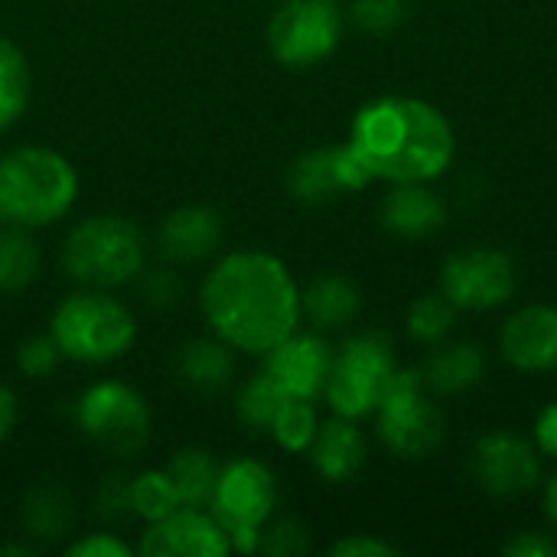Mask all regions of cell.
Wrapping results in <instances>:
<instances>
[{"label": "cell", "mask_w": 557, "mask_h": 557, "mask_svg": "<svg viewBox=\"0 0 557 557\" xmlns=\"http://www.w3.org/2000/svg\"><path fill=\"white\" fill-rule=\"evenodd\" d=\"M199 304L212 336L235 352L264 356L300 323V287L268 251H232L206 277Z\"/></svg>", "instance_id": "cell-1"}, {"label": "cell", "mask_w": 557, "mask_h": 557, "mask_svg": "<svg viewBox=\"0 0 557 557\" xmlns=\"http://www.w3.org/2000/svg\"><path fill=\"white\" fill-rule=\"evenodd\" d=\"M349 147L372 180L431 183L454 163L457 137L441 108L421 98L388 95L359 108Z\"/></svg>", "instance_id": "cell-2"}, {"label": "cell", "mask_w": 557, "mask_h": 557, "mask_svg": "<svg viewBox=\"0 0 557 557\" xmlns=\"http://www.w3.org/2000/svg\"><path fill=\"white\" fill-rule=\"evenodd\" d=\"M78 199L75 166L49 147H13L0 157V222L42 228Z\"/></svg>", "instance_id": "cell-3"}, {"label": "cell", "mask_w": 557, "mask_h": 557, "mask_svg": "<svg viewBox=\"0 0 557 557\" xmlns=\"http://www.w3.org/2000/svg\"><path fill=\"white\" fill-rule=\"evenodd\" d=\"M147 261L144 232L124 215H88L62 242V271L98 290L137 281Z\"/></svg>", "instance_id": "cell-4"}, {"label": "cell", "mask_w": 557, "mask_h": 557, "mask_svg": "<svg viewBox=\"0 0 557 557\" xmlns=\"http://www.w3.org/2000/svg\"><path fill=\"white\" fill-rule=\"evenodd\" d=\"M49 333L65 359L82 366H104L121 359L134 346L137 323L121 300L91 287L65 297L55 307Z\"/></svg>", "instance_id": "cell-5"}, {"label": "cell", "mask_w": 557, "mask_h": 557, "mask_svg": "<svg viewBox=\"0 0 557 557\" xmlns=\"http://www.w3.org/2000/svg\"><path fill=\"white\" fill-rule=\"evenodd\" d=\"M395 375H398V362H395L392 339L385 333L366 330V333L349 336L339 346V352H333L323 395L333 414L359 421V418L375 414Z\"/></svg>", "instance_id": "cell-6"}, {"label": "cell", "mask_w": 557, "mask_h": 557, "mask_svg": "<svg viewBox=\"0 0 557 557\" xmlns=\"http://www.w3.org/2000/svg\"><path fill=\"white\" fill-rule=\"evenodd\" d=\"M431 388L421 369H398L388 392L375 408V428L382 444L405 460L431 457L444 444V411L431 401Z\"/></svg>", "instance_id": "cell-7"}, {"label": "cell", "mask_w": 557, "mask_h": 557, "mask_svg": "<svg viewBox=\"0 0 557 557\" xmlns=\"http://www.w3.org/2000/svg\"><path fill=\"white\" fill-rule=\"evenodd\" d=\"M274 506H277V480L261 460L242 457L219 470L209 512L225 529L232 552H242V555L258 552L261 529L271 522Z\"/></svg>", "instance_id": "cell-8"}, {"label": "cell", "mask_w": 557, "mask_h": 557, "mask_svg": "<svg viewBox=\"0 0 557 557\" xmlns=\"http://www.w3.org/2000/svg\"><path fill=\"white\" fill-rule=\"evenodd\" d=\"M75 428L104 454L134 457L150 437V408L124 382H95L75 401Z\"/></svg>", "instance_id": "cell-9"}, {"label": "cell", "mask_w": 557, "mask_h": 557, "mask_svg": "<svg viewBox=\"0 0 557 557\" xmlns=\"http://www.w3.org/2000/svg\"><path fill=\"white\" fill-rule=\"evenodd\" d=\"M343 39V10L336 0H284L268 23V46L287 69L320 65Z\"/></svg>", "instance_id": "cell-10"}, {"label": "cell", "mask_w": 557, "mask_h": 557, "mask_svg": "<svg viewBox=\"0 0 557 557\" xmlns=\"http://www.w3.org/2000/svg\"><path fill=\"white\" fill-rule=\"evenodd\" d=\"M519 274L506 251L463 248L441 268V290L457 310H496L516 294Z\"/></svg>", "instance_id": "cell-11"}, {"label": "cell", "mask_w": 557, "mask_h": 557, "mask_svg": "<svg viewBox=\"0 0 557 557\" xmlns=\"http://www.w3.org/2000/svg\"><path fill=\"white\" fill-rule=\"evenodd\" d=\"M470 473L483 493L499 499L525 496L542 483V463L535 447L509 431H490L473 444Z\"/></svg>", "instance_id": "cell-12"}, {"label": "cell", "mask_w": 557, "mask_h": 557, "mask_svg": "<svg viewBox=\"0 0 557 557\" xmlns=\"http://www.w3.org/2000/svg\"><path fill=\"white\" fill-rule=\"evenodd\" d=\"M372 183L359 153L346 144L313 147L300 153L287 170V193L304 206H323Z\"/></svg>", "instance_id": "cell-13"}, {"label": "cell", "mask_w": 557, "mask_h": 557, "mask_svg": "<svg viewBox=\"0 0 557 557\" xmlns=\"http://www.w3.org/2000/svg\"><path fill=\"white\" fill-rule=\"evenodd\" d=\"M137 552L144 557H222L232 555V542L209 509L183 506L160 522H150Z\"/></svg>", "instance_id": "cell-14"}, {"label": "cell", "mask_w": 557, "mask_h": 557, "mask_svg": "<svg viewBox=\"0 0 557 557\" xmlns=\"http://www.w3.org/2000/svg\"><path fill=\"white\" fill-rule=\"evenodd\" d=\"M333 349L320 333H290L264 352V372L281 385L287 398L317 401L326 388Z\"/></svg>", "instance_id": "cell-15"}, {"label": "cell", "mask_w": 557, "mask_h": 557, "mask_svg": "<svg viewBox=\"0 0 557 557\" xmlns=\"http://www.w3.org/2000/svg\"><path fill=\"white\" fill-rule=\"evenodd\" d=\"M499 352L519 372L557 369V307L532 304L516 310L499 330Z\"/></svg>", "instance_id": "cell-16"}, {"label": "cell", "mask_w": 557, "mask_h": 557, "mask_svg": "<svg viewBox=\"0 0 557 557\" xmlns=\"http://www.w3.org/2000/svg\"><path fill=\"white\" fill-rule=\"evenodd\" d=\"M225 225L212 206H180L173 209L157 232L160 255L173 264H196L212 258L222 248Z\"/></svg>", "instance_id": "cell-17"}, {"label": "cell", "mask_w": 557, "mask_h": 557, "mask_svg": "<svg viewBox=\"0 0 557 557\" xmlns=\"http://www.w3.org/2000/svg\"><path fill=\"white\" fill-rule=\"evenodd\" d=\"M379 222L398 238H428L444 228L447 206L428 183H392L379 202Z\"/></svg>", "instance_id": "cell-18"}, {"label": "cell", "mask_w": 557, "mask_h": 557, "mask_svg": "<svg viewBox=\"0 0 557 557\" xmlns=\"http://www.w3.org/2000/svg\"><path fill=\"white\" fill-rule=\"evenodd\" d=\"M307 454H310L313 470L326 483H349L366 467L369 444H366V434L356 428L352 418L336 414L333 421H323L317 428V437L307 447Z\"/></svg>", "instance_id": "cell-19"}, {"label": "cell", "mask_w": 557, "mask_h": 557, "mask_svg": "<svg viewBox=\"0 0 557 557\" xmlns=\"http://www.w3.org/2000/svg\"><path fill=\"white\" fill-rule=\"evenodd\" d=\"M235 349L219 339V336H202V339H189L186 346H180L173 372L180 379L183 388H189L193 395H219L232 385L235 379Z\"/></svg>", "instance_id": "cell-20"}, {"label": "cell", "mask_w": 557, "mask_h": 557, "mask_svg": "<svg viewBox=\"0 0 557 557\" xmlns=\"http://www.w3.org/2000/svg\"><path fill=\"white\" fill-rule=\"evenodd\" d=\"M20 525L23 535L36 539V542H59L75 529V503L69 496V490L46 476L36 480L20 503Z\"/></svg>", "instance_id": "cell-21"}, {"label": "cell", "mask_w": 557, "mask_h": 557, "mask_svg": "<svg viewBox=\"0 0 557 557\" xmlns=\"http://www.w3.org/2000/svg\"><path fill=\"white\" fill-rule=\"evenodd\" d=\"M362 310L359 287L343 274H320L300 290V317L317 330H343Z\"/></svg>", "instance_id": "cell-22"}, {"label": "cell", "mask_w": 557, "mask_h": 557, "mask_svg": "<svg viewBox=\"0 0 557 557\" xmlns=\"http://www.w3.org/2000/svg\"><path fill=\"white\" fill-rule=\"evenodd\" d=\"M428 388L434 395H463L486 379V356L476 343H437L421 369Z\"/></svg>", "instance_id": "cell-23"}, {"label": "cell", "mask_w": 557, "mask_h": 557, "mask_svg": "<svg viewBox=\"0 0 557 557\" xmlns=\"http://www.w3.org/2000/svg\"><path fill=\"white\" fill-rule=\"evenodd\" d=\"M219 470L222 467L215 463V457L199 447L176 450L170 463L163 467L180 506H193V509H209V499L219 483Z\"/></svg>", "instance_id": "cell-24"}, {"label": "cell", "mask_w": 557, "mask_h": 557, "mask_svg": "<svg viewBox=\"0 0 557 557\" xmlns=\"http://www.w3.org/2000/svg\"><path fill=\"white\" fill-rule=\"evenodd\" d=\"M39 268H42V255L29 228L7 225L0 232V290L3 294L26 290L39 277Z\"/></svg>", "instance_id": "cell-25"}, {"label": "cell", "mask_w": 557, "mask_h": 557, "mask_svg": "<svg viewBox=\"0 0 557 557\" xmlns=\"http://www.w3.org/2000/svg\"><path fill=\"white\" fill-rule=\"evenodd\" d=\"M29 104V65L16 42L0 36V131L10 127Z\"/></svg>", "instance_id": "cell-26"}, {"label": "cell", "mask_w": 557, "mask_h": 557, "mask_svg": "<svg viewBox=\"0 0 557 557\" xmlns=\"http://www.w3.org/2000/svg\"><path fill=\"white\" fill-rule=\"evenodd\" d=\"M284 401H287V395L281 392V385L261 369V372H255L242 385V392L235 398V408H238V418H242L245 428H251V431H271L277 411L284 408Z\"/></svg>", "instance_id": "cell-27"}, {"label": "cell", "mask_w": 557, "mask_h": 557, "mask_svg": "<svg viewBox=\"0 0 557 557\" xmlns=\"http://www.w3.org/2000/svg\"><path fill=\"white\" fill-rule=\"evenodd\" d=\"M454 320H457V307L447 300L444 290L421 294L408 307V333H411L414 343H424V346L444 343L450 336V330H454Z\"/></svg>", "instance_id": "cell-28"}, {"label": "cell", "mask_w": 557, "mask_h": 557, "mask_svg": "<svg viewBox=\"0 0 557 557\" xmlns=\"http://www.w3.org/2000/svg\"><path fill=\"white\" fill-rule=\"evenodd\" d=\"M317 428H320V418H317L313 401H307V398H287L284 408L274 418V424H271V437L284 450H290V454H307V447L317 437Z\"/></svg>", "instance_id": "cell-29"}, {"label": "cell", "mask_w": 557, "mask_h": 557, "mask_svg": "<svg viewBox=\"0 0 557 557\" xmlns=\"http://www.w3.org/2000/svg\"><path fill=\"white\" fill-rule=\"evenodd\" d=\"M131 506H134V519H144L147 525L183 509L163 470L131 476Z\"/></svg>", "instance_id": "cell-30"}, {"label": "cell", "mask_w": 557, "mask_h": 557, "mask_svg": "<svg viewBox=\"0 0 557 557\" xmlns=\"http://www.w3.org/2000/svg\"><path fill=\"white\" fill-rule=\"evenodd\" d=\"M411 3L408 0H352L349 3V20L372 36L395 33L408 20Z\"/></svg>", "instance_id": "cell-31"}, {"label": "cell", "mask_w": 557, "mask_h": 557, "mask_svg": "<svg viewBox=\"0 0 557 557\" xmlns=\"http://www.w3.org/2000/svg\"><path fill=\"white\" fill-rule=\"evenodd\" d=\"M258 552L271 557H294L310 552V532L297 519H277L274 525L268 522L258 539Z\"/></svg>", "instance_id": "cell-32"}, {"label": "cell", "mask_w": 557, "mask_h": 557, "mask_svg": "<svg viewBox=\"0 0 557 557\" xmlns=\"http://www.w3.org/2000/svg\"><path fill=\"white\" fill-rule=\"evenodd\" d=\"M62 359L65 356H62L59 343L52 339V333L49 336H29V339H23L16 346V369L26 379H46V375H52Z\"/></svg>", "instance_id": "cell-33"}, {"label": "cell", "mask_w": 557, "mask_h": 557, "mask_svg": "<svg viewBox=\"0 0 557 557\" xmlns=\"http://www.w3.org/2000/svg\"><path fill=\"white\" fill-rule=\"evenodd\" d=\"M95 512L104 522H127L134 519V506H131V476L114 473L101 483L98 496H95Z\"/></svg>", "instance_id": "cell-34"}, {"label": "cell", "mask_w": 557, "mask_h": 557, "mask_svg": "<svg viewBox=\"0 0 557 557\" xmlns=\"http://www.w3.org/2000/svg\"><path fill=\"white\" fill-rule=\"evenodd\" d=\"M140 300L153 310H170L180 300V277L170 268H153V271H140Z\"/></svg>", "instance_id": "cell-35"}, {"label": "cell", "mask_w": 557, "mask_h": 557, "mask_svg": "<svg viewBox=\"0 0 557 557\" xmlns=\"http://www.w3.org/2000/svg\"><path fill=\"white\" fill-rule=\"evenodd\" d=\"M72 557H131V545L114 532H88L85 539L69 545Z\"/></svg>", "instance_id": "cell-36"}, {"label": "cell", "mask_w": 557, "mask_h": 557, "mask_svg": "<svg viewBox=\"0 0 557 557\" xmlns=\"http://www.w3.org/2000/svg\"><path fill=\"white\" fill-rule=\"evenodd\" d=\"M333 557H395L398 548L382 542V539H372V535H349V539H339L333 548Z\"/></svg>", "instance_id": "cell-37"}, {"label": "cell", "mask_w": 557, "mask_h": 557, "mask_svg": "<svg viewBox=\"0 0 557 557\" xmlns=\"http://www.w3.org/2000/svg\"><path fill=\"white\" fill-rule=\"evenodd\" d=\"M503 555L512 557H557V539L545 532H519L503 545Z\"/></svg>", "instance_id": "cell-38"}, {"label": "cell", "mask_w": 557, "mask_h": 557, "mask_svg": "<svg viewBox=\"0 0 557 557\" xmlns=\"http://www.w3.org/2000/svg\"><path fill=\"white\" fill-rule=\"evenodd\" d=\"M535 447L557 460V401L545 405L535 418Z\"/></svg>", "instance_id": "cell-39"}, {"label": "cell", "mask_w": 557, "mask_h": 557, "mask_svg": "<svg viewBox=\"0 0 557 557\" xmlns=\"http://www.w3.org/2000/svg\"><path fill=\"white\" fill-rule=\"evenodd\" d=\"M13 424H16V395L7 385H0V444L7 441Z\"/></svg>", "instance_id": "cell-40"}, {"label": "cell", "mask_w": 557, "mask_h": 557, "mask_svg": "<svg viewBox=\"0 0 557 557\" xmlns=\"http://www.w3.org/2000/svg\"><path fill=\"white\" fill-rule=\"evenodd\" d=\"M545 512H548V522L557 529V473L545 486Z\"/></svg>", "instance_id": "cell-41"}, {"label": "cell", "mask_w": 557, "mask_h": 557, "mask_svg": "<svg viewBox=\"0 0 557 557\" xmlns=\"http://www.w3.org/2000/svg\"><path fill=\"white\" fill-rule=\"evenodd\" d=\"M33 552H36V548H33V545H26V542H23V545H0V555L26 557V555H33Z\"/></svg>", "instance_id": "cell-42"}]
</instances>
